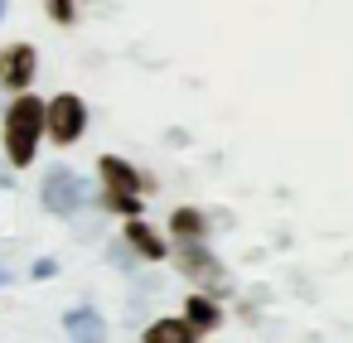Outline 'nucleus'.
<instances>
[{"instance_id":"1","label":"nucleus","mask_w":353,"mask_h":343,"mask_svg":"<svg viewBox=\"0 0 353 343\" xmlns=\"http://www.w3.org/2000/svg\"><path fill=\"white\" fill-rule=\"evenodd\" d=\"M0 131H6V155L15 169H30L34 155H39V136H49V102L39 97H15L6 107V121H0Z\"/></svg>"},{"instance_id":"2","label":"nucleus","mask_w":353,"mask_h":343,"mask_svg":"<svg viewBox=\"0 0 353 343\" xmlns=\"http://www.w3.org/2000/svg\"><path fill=\"white\" fill-rule=\"evenodd\" d=\"M174 266L199 285V290H208V300L213 295H223L228 290V271H223V261L203 247V242H179V251H174Z\"/></svg>"},{"instance_id":"3","label":"nucleus","mask_w":353,"mask_h":343,"mask_svg":"<svg viewBox=\"0 0 353 343\" xmlns=\"http://www.w3.org/2000/svg\"><path fill=\"white\" fill-rule=\"evenodd\" d=\"M83 131H88V102L73 97V92H59L49 102V141L54 145H73Z\"/></svg>"},{"instance_id":"4","label":"nucleus","mask_w":353,"mask_h":343,"mask_svg":"<svg viewBox=\"0 0 353 343\" xmlns=\"http://www.w3.org/2000/svg\"><path fill=\"white\" fill-rule=\"evenodd\" d=\"M39 198H44V208H49V213L68 218V213H78V208H83L88 189H83V179H78L73 169L54 165V169H49V179H44V189H39Z\"/></svg>"},{"instance_id":"5","label":"nucleus","mask_w":353,"mask_h":343,"mask_svg":"<svg viewBox=\"0 0 353 343\" xmlns=\"http://www.w3.org/2000/svg\"><path fill=\"white\" fill-rule=\"evenodd\" d=\"M97 174H102L107 194H126V198L155 194V179H145V174H141L131 160H121V155H102V160H97Z\"/></svg>"},{"instance_id":"6","label":"nucleus","mask_w":353,"mask_h":343,"mask_svg":"<svg viewBox=\"0 0 353 343\" xmlns=\"http://www.w3.org/2000/svg\"><path fill=\"white\" fill-rule=\"evenodd\" d=\"M34 73H39L34 44H6V49H0V87H6V92L25 97V87L34 83Z\"/></svg>"},{"instance_id":"7","label":"nucleus","mask_w":353,"mask_h":343,"mask_svg":"<svg viewBox=\"0 0 353 343\" xmlns=\"http://www.w3.org/2000/svg\"><path fill=\"white\" fill-rule=\"evenodd\" d=\"M126 247L136 251V256H145V261H160V256H170L165 251V237L145 222V218H136V222H126Z\"/></svg>"},{"instance_id":"8","label":"nucleus","mask_w":353,"mask_h":343,"mask_svg":"<svg viewBox=\"0 0 353 343\" xmlns=\"http://www.w3.org/2000/svg\"><path fill=\"white\" fill-rule=\"evenodd\" d=\"M184 319L194 324V333H213V329L223 324V304L208 300V295H189V300H184Z\"/></svg>"},{"instance_id":"9","label":"nucleus","mask_w":353,"mask_h":343,"mask_svg":"<svg viewBox=\"0 0 353 343\" xmlns=\"http://www.w3.org/2000/svg\"><path fill=\"white\" fill-rule=\"evenodd\" d=\"M203 333H194L189 319H155L145 329V343H199Z\"/></svg>"},{"instance_id":"10","label":"nucleus","mask_w":353,"mask_h":343,"mask_svg":"<svg viewBox=\"0 0 353 343\" xmlns=\"http://www.w3.org/2000/svg\"><path fill=\"white\" fill-rule=\"evenodd\" d=\"M170 227H174V237H179V242H203V232H208V218H203L199 208H174Z\"/></svg>"},{"instance_id":"11","label":"nucleus","mask_w":353,"mask_h":343,"mask_svg":"<svg viewBox=\"0 0 353 343\" xmlns=\"http://www.w3.org/2000/svg\"><path fill=\"white\" fill-rule=\"evenodd\" d=\"M73 6H68V0H49V20H59V25H73Z\"/></svg>"},{"instance_id":"12","label":"nucleus","mask_w":353,"mask_h":343,"mask_svg":"<svg viewBox=\"0 0 353 343\" xmlns=\"http://www.w3.org/2000/svg\"><path fill=\"white\" fill-rule=\"evenodd\" d=\"M112 266H121V271H131V247L121 242V247H112V256H107Z\"/></svg>"},{"instance_id":"13","label":"nucleus","mask_w":353,"mask_h":343,"mask_svg":"<svg viewBox=\"0 0 353 343\" xmlns=\"http://www.w3.org/2000/svg\"><path fill=\"white\" fill-rule=\"evenodd\" d=\"M49 276H59V261H54V256L34 261V280H49Z\"/></svg>"},{"instance_id":"14","label":"nucleus","mask_w":353,"mask_h":343,"mask_svg":"<svg viewBox=\"0 0 353 343\" xmlns=\"http://www.w3.org/2000/svg\"><path fill=\"white\" fill-rule=\"evenodd\" d=\"M73 343H107V338H73Z\"/></svg>"},{"instance_id":"15","label":"nucleus","mask_w":353,"mask_h":343,"mask_svg":"<svg viewBox=\"0 0 353 343\" xmlns=\"http://www.w3.org/2000/svg\"><path fill=\"white\" fill-rule=\"evenodd\" d=\"M6 10H10V6H6V0H0V20H6Z\"/></svg>"},{"instance_id":"16","label":"nucleus","mask_w":353,"mask_h":343,"mask_svg":"<svg viewBox=\"0 0 353 343\" xmlns=\"http://www.w3.org/2000/svg\"><path fill=\"white\" fill-rule=\"evenodd\" d=\"M0 285H6V271H0Z\"/></svg>"}]
</instances>
